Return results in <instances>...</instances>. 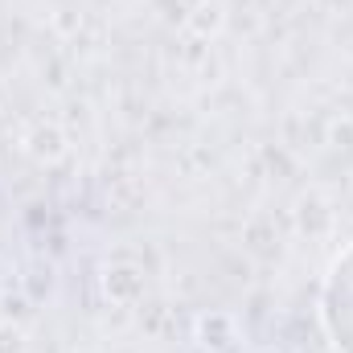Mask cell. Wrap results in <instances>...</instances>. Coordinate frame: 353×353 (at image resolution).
Instances as JSON below:
<instances>
[{
  "label": "cell",
  "mask_w": 353,
  "mask_h": 353,
  "mask_svg": "<svg viewBox=\"0 0 353 353\" xmlns=\"http://www.w3.org/2000/svg\"><path fill=\"white\" fill-rule=\"evenodd\" d=\"M325 325L341 353H353V251H345L325 288Z\"/></svg>",
  "instance_id": "1"
}]
</instances>
